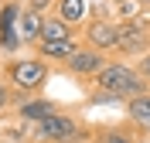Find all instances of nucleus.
Returning <instances> with one entry per match:
<instances>
[{"mask_svg":"<svg viewBox=\"0 0 150 143\" xmlns=\"http://www.w3.org/2000/svg\"><path fill=\"white\" fill-rule=\"evenodd\" d=\"M79 130H85L82 119H79L75 113H68V109H58L55 116H48V119H41V123L34 126V140L58 143V140H68V136H75Z\"/></svg>","mask_w":150,"mask_h":143,"instance_id":"nucleus-4","label":"nucleus"},{"mask_svg":"<svg viewBox=\"0 0 150 143\" xmlns=\"http://www.w3.org/2000/svg\"><path fill=\"white\" fill-rule=\"evenodd\" d=\"M0 4H4V0H0Z\"/></svg>","mask_w":150,"mask_h":143,"instance_id":"nucleus-22","label":"nucleus"},{"mask_svg":"<svg viewBox=\"0 0 150 143\" xmlns=\"http://www.w3.org/2000/svg\"><path fill=\"white\" fill-rule=\"evenodd\" d=\"M106 61H109V55H103V51H96V48L82 44V48H79V51H75V55L68 58L62 68H65L72 78H96V75L106 68Z\"/></svg>","mask_w":150,"mask_h":143,"instance_id":"nucleus-7","label":"nucleus"},{"mask_svg":"<svg viewBox=\"0 0 150 143\" xmlns=\"http://www.w3.org/2000/svg\"><path fill=\"white\" fill-rule=\"evenodd\" d=\"M62 106L55 102V99H48V95H24L17 92V102H14V119H24V123H41V119H48V116H55Z\"/></svg>","mask_w":150,"mask_h":143,"instance_id":"nucleus-6","label":"nucleus"},{"mask_svg":"<svg viewBox=\"0 0 150 143\" xmlns=\"http://www.w3.org/2000/svg\"><path fill=\"white\" fill-rule=\"evenodd\" d=\"M14 102H17V92H10L7 78H0V113H7V109H14Z\"/></svg>","mask_w":150,"mask_h":143,"instance_id":"nucleus-16","label":"nucleus"},{"mask_svg":"<svg viewBox=\"0 0 150 143\" xmlns=\"http://www.w3.org/2000/svg\"><path fill=\"white\" fill-rule=\"evenodd\" d=\"M0 48H4L7 55H14V51H21V48H24V41H21L17 27H14V31H0Z\"/></svg>","mask_w":150,"mask_h":143,"instance_id":"nucleus-15","label":"nucleus"},{"mask_svg":"<svg viewBox=\"0 0 150 143\" xmlns=\"http://www.w3.org/2000/svg\"><path fill=\"white\" fill-rule=\"evenodd\" d=\"M150 51V24L143 20H120L116 55L120 58H143Z\"/></svg>","mask_w":150,"mask_h":143,"instance_id":"nucleus-3","label":"nucleus"},{"mask_svg":"<svg viewBox=\"0 0 150 143\" xmlns=\"http://www.w3.org/2000/svg\"><path fill=\"white\" fill-rule=\"evenodd\" d=\"M126 119H130V126H137L140 133L150 136V92H140L133 95V99H126Z\"/></svg>","mask_w":150,"mask_h":143,"instance_id":"nucleus-9","label":"nucleus"},{"mask_svg":"<svg viewBox=\"0 0 150 143\" xmlns=\"http://www.w3.org/2000/svg\"><path fill=\"white\" fill-rule=\"evenodd\" d=\"M140 4H143V7H150V0H140Z\"/></svg>","mask_w":150,"mask_h":143,"instance_id":"nucleus-19","label":"nucleus"},{"mask_svg":"<svg viewBox=\"0 0 150 143\" xmlns=\"http://www.w3.org/2000/svg\"><path fill=\"white\" fill-rule=\"evenodd\" d=\"M58 0H24V7L34 10V14H51V7H55Z\"/></svg>","mask_w":150,"mask_h":143,"instance_id":"nucleus-17","label":"nucleus"},{"mask_svg":"<svg viewBox=\"0 0 150 143\" xmlns=\"http://www.w3.org/2000/svg\"><path fill=\"white\" fill-rule=\"evenodd\" d=\"M92 143H137V136L130 130H116L112 123H103V130L92 133Z\"/></svg>","mask_w":150,"mask_h":143,"instance_id":"nucleus-13","label":"nucleus"},{"mask_svg":"<svg viewBox=\"0 0 150 143\" xmlns=\"http://www.w3.org/2000/svg\"><path fill=\"white\" fill-rule=\"evenodd\" d=\"M21 14H24V4L21 0H4L0 4V31H14Z\"/></svg>","mask_w":150,"mask_h":143,"instance_id":"nucleus-14","label":"nucleus"},{"mask_svg":"<svg viewBox=\"0 0 150 143\" xmlns=\"http://www.w3.org/2000/svg\"><path fill=\"white\" fill-rule=\"evenodd\" d=\"M4 75H7V85L14 92H24V95H34L45 89V82L51 78V61L38 55H28V58H7V65H4Z\"/></svg>","mask_w":150,"mask_h":143,"instance_id":"nucleus-2","label":"nucleus"},{"mask_svg":"<svg viewBox=\"0 0 150 143\" xmlns=\"http://www.w3.org/2000/svg\"><path fill=\"white\" fill-rule=\"evenodd\" d=\"M31 48H34V55H38V58L65 65V61H68V58H72V55H75V51H79L82 44L72 38V41H38V44H31Z\"/></svg>","mask_w":150,"mask_h":143,"instance_id":"nucleus-8","label":"nucleus"},{"mask_svg":"<svg viewBox=\"0 0 150 143\" xmlns=\"http://www.w3.org/2000/svg\"><path fill=\"white\" fill-rule=\"evenodd\" d=\"M41 24H45V14H34V10L24 7V14H21L17 20V34L24 44H38L41 41Z\"/></svg>","mask_w":150,"mask_h":143,"instance_id":"nucleus-10","label":"nucleus"},{"mask_svg":"<svg viewBox=\"0 0 150 143\" xmlns=\"http://www.w3.org/2000/svg\"><path fill=\"white\" fill-rule=\"evenodd\" d=\"M55 17H62L65 24L79 27V24L89 17V4H85V0H58L55 4Z\"/></svg>","mask_w":150,"mask_h":143,"instance_id":"nucleus-11","label":"nucleus"},{"mask_svg":"<svg viewBox=\"0 0 150 143\" xmlns=\"http://www.w3.org/2000/svg\"><path fill=\"white\" fill-rule=\"evenodd\" d=\"M137 68H140V75L147 78V85H150V51H147L143 58H137Z\"/></svg>","mask_w":150,"mask_h":143,"instance_id":"nucleus-18","label":"nucleus"},{"mask_svg":"<svg viewBox=\"0 0 150 143\" xmlns=\"http://www.w3.org/2000/svg\"><path fill=\"white\" fill-rule=\"evenodd\" d=\"M75 38V27L65 24L62 17L55 14H45V24H41V41H72Z\"/></svg>","mask_w":150,"mask_h":143,"instance_id":"nucleus-12","label":"nucleus"},{"mask_svg":"<svg viewBox=\"0 0 150 143\" xmlns=\"http://www.w3.org/2000/svg\"><path fill=\"white\" fill-rule=\"evenodd\" d=\"M82 38L89 48L103 51V55H116V38H120V20H106V17H92L85 24Z\"/></svg>","mask_w":150,"mask_h":143,"instance_id":"nucleus-5","label":"nucleus"},{"mask_svg":"<svg viewBox=\"0 0 150 143\" xmlns=\"http://www.w3.org/2000/svg\"><path fill=\"white\" fill-rule=\"evenodd\" d=\"M92 82H96V92L89 95L92 106L96 102H126V99H133V95H140V92H150L147 78L140 75V68L130 65V61H123V58H109L106 68Z\"/></svg>","mask_w":150,"mask_h":143,"instance_id":"nucleus-1","label":"nucleus"},{"mask_svg":"<svg viewBox=\"0 0 150 143\" xmlns=\"http://www.w3.org/2000/svg\"><path fill=\"white\" fill-rule=\"evenodd\" d=\"M31 143H45V140H31Z\"/></svg>","mask_w":150,"mask_h":143,"instance_id":"nucleus-21","label":"nucleus"},{"mask_svg":"<svg viewBox=\"0 0 150 143\" xmlns=\"http://www.w3.org/2000/svg\"><path fill=\"white\" fill-rule=\"evenodd\" d=\"M0 143H17V140H0Z\"/></svg>","mask_w":150,"mask_h":143,"instance_id":"nucleus-20","label":"nucleus"}]
</instances>
